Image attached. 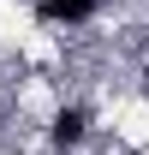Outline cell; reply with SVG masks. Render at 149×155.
I'll return each mask as SVG.
<instances>
[{"instance_id":"obj_1","label":"cell","mask_w":149,"mask_h":155,"mask_svg":"<svg viewBox=\"0 0 149 155\" xmlns=\"http://www.w3.org/2000/svg\"><path fill=\"white\" fill-rule=\"evenodd\" d=\"M42 24V0H0V54H18V42Z\"/></svg>"}]
</instances>
